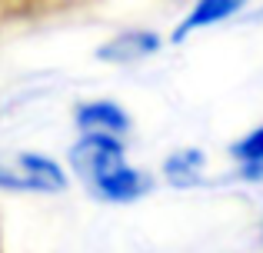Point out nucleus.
<instances>
[{
	"label": "nucleus",
	"instance_id": "obj_1",
	"mask_svg": "<svg viewBox=\"0 0 263 253\" xmlns=\"http://www.w3.org/2000/svg\"><path fill=\"white\" fill-rule=\"evenodd\" d=\"M70 163L80 180H87L90 193L100 197V200L130 203L150 190L147 173L127 167L117 133H100V130L84 133V140H77L70 147Z\"/></svg>",
	"mask_w": 263,
	"mask_h": 253
},
{
	"label": "nucleus",
	"instance_id": "obj_2",
	"mask_svg": "<svg viewBox=\"0 0 263 253\" xmlns=\"http://www.w3.org/2000/svg\"><path fill=\"white\" fill-rule=\"evenodd\" d=\"M0 187L20 190V193H57L67 187L64 170L40 153H13L10 160H0Z\"/></svg>",
	"mask_w": 263,
	"mask_h": 253
},
{
	"label": "nucleus",
	"instance_id": "obj_3",
	"mask_svg": "<svg viewBox=\"0 0 263 253\" xmlns=\"http://www.w3.org/2000/svg\"><path fill=\"white\" fill-rule=\"evenodd\" d=\"M160 50V37L150 30H127L120 37H114L110 44H103L97 50V57L107 60V64H134V60H143L150 53Z\"/></svg>",
	"mask_w": 263,
	"mask_h": 253
},
{
	"label": "nucleus",
	"instance_id": "obj_4",
	"mask_svg": "<svg viewBox=\"0 0 263 253\" xmlns=\"http://www.w3.org/2000/svg\"><path fill=\"white\" fill-rule=\"evenodd\" d=\"M77 127L87 130V133H93V130H100V133H127L130 117L110 100H93V104L77 107Z\"/></svg>",
	"mask_w": 263,
	"mask_h": 253
},
{
	"label": "nucleus",
	"instance_id": "obj_5",
	"mask_svg": "<svg viewBox=\"0 0 263 253\" xmlns=\"http://www.w3.org/2000/svg\"><path fill=\"white\" fill-rule=\"evenodd\" d=\"M240 7H243V0H200V4L193 7L190 13L180 20V27L174 30V40L180 44V40H186L190 33L203 30V27L220 24V20H227L230 13H237Z\"/></svg>",
	"mask_w": 263,
	"mask_h": 253
},
{
	"label": "nucleus",
	"instance_id": "obj_6",
	"mask_svg": "<svg viewBox=\"0 0 263 253\" xmlns=\"http://www.w3.org/2000/svg\"><path fill=\"white\" fill-rule=\"evenodd\" d=\"M233 160L243 163V173L247 177H260L263 173V127H257L253 133H247L243 140H237L230 147Z\"/></svg>",
	"mask_w": 263,
	"mask_h": 253
},
{
	"label": "nucleus",
	"instance_id": "obj_7",
	"mask_svg": "<svg viewBox=\"0 0 263 253\" xmlns=\"http://www.w3.org/2000/svg\"><path fill=\"white\" fill-rule=\"evenodd\" d=\"M200 167H203L200 150H180L177 157H170V160H167V177L177 183V187H186V183H197Z\"/></svg>",
	"mask_w": 263,
	"mask_h": 253
},
{
	"label": "nucleus",
	"instance_id": "obj_8",
	"mask_svg": "<svg viewBox=\"0 0 263 253\" xmlns=\"http://www.w3.org/2000/svg\"><path fill=\"white\" fill-rule=\"evenodd\" d=\"M0 253H4V250H0Z\"/></svg>",
	"mask_w": 263,
	"mask_h": 253
}]
</instances>
